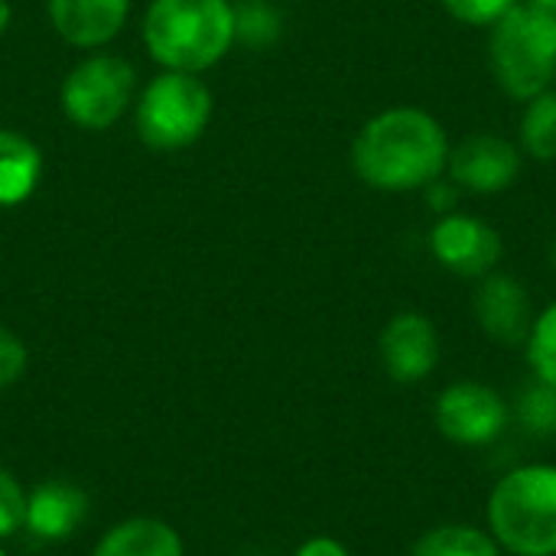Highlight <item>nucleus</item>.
<instances>
[{"instance_id": "10", "label": "nucleus", "mask_w": 556, "mask_h": 556, "mask_svg": "<svg viewBox=\"0 0 556 556\" xmlns=\"http://www.w3.org/2000/svg\"><path fill=\"white\" fill-rule=\"evenodd\" d=\"M472 309H476L482 332L492 342L511 345V349L528 342L534 319H538V309H534L528 287L518 277L502 274V270H492L489 277L479 280L476 296H472Z\"/></svg>"}, {"instance_id": "25", "label": "nucleus", "mask_w": 556, "mask_h": 556, "mask_svg": "<svg viewBox=\"0 0 556 556\" xmlns=\"http://www.w3.org/2000/svg\"><path fill=\"white\" fill-rule=\"evenodd\" d=\"M293 556H352L336 538H309Z\"/></svg>"}, {"instance_id": "21", "label": "nucleus", "mask_w": 556, "mask_h": 556, "mask_svg": "<svg viewBox=\"0 0 556 556\" xmlns=\"http://www.w3.org/2000/svg\"><path fill=\"white\" fill-rule=\"evenodd\" d=\"M20 528H26V492L13 472L0 466V541L13 538Z\"/></svg>"}, {"instance_id": "27", "label": "nucleus", "mask_w": 556, "mask_h": 556, "mask_svg": "<svg viewBox=\"0 0 556 556\" xmlns=\"http://www.w3.org/2000/svg\"><path fill=\"white\" fill-rule=\"evenodd\" d=\"M525 3H531V7H538V10H544V13L556 16V0H525Z\"/></svg>"}, {"instance_id": "22", "label": "nucleus", "mask_w": 556, "mask_h": 556, "mask_svg": "<svg viewBox=\"0 0 556 556\" xmlns=\"http://www.w3.org/2000/svg\"><path fill=\"white\" fill-rule=\"evenodd\" d=\"M440 3L446 7V13L453 20H459L466 26H492L521 0H440Z\"/></svg>"}, {"instance_id": "20", "label": "nucleus", "mask_w": 556, "mask_h": 556, "mask_svg": "<svg viewBox=\"0 0 556 556\" xmlns=\"http://www.w3.org/2000/svg\"><path fill=\"white\" fill-rule=\"evenodd\" d=\"M280 33V16L267 0H241L235 7V39L248 46H267Z\"/></svg>"}, {"instance_id": "4", "label": "nucleus", "mask_w": 556, "mask_h": 556, "mask_svg": "<svg viewBox=\"0 0 556 556\" xmlns=\"http://www.w3.org/2000/svg\"><path fill=\"white\" fill-rule=\"evenodd\" d=\"M489 68L495 85L515 98L531 101L556 81V16L518 3L489 26Z\"/></svg>"}, {"instance_id": "12", "label": "nucleus", "mask_w": 556, "mask_h": 556, "mask_svg": "<svg viewBox=\"0 0 556 556\" xmlns=\"http://www.w3.org/2000/svg\"><path fill=\"white\" fill-rule=\"evenodd\" d=\"M52 29L75 49L111 42L127 23L130 0H46Z\"/></svg>"}, {"instance_id": "15", "label": "nucleus", "mask_w": 556, "mask_h": 556, "mask_svg": "<svg viewBox=\"0 0 556 556\" xmlns=\"http://www.w3.org/2000/svg\"><path fill=\"white\" fill-rule=\"evenodd\" d=\"M42 176V153L39 147L16 134L0 130V208L26 202Z\"/></svg>"}, {"instance_id": "1", "label": "nucleus", "mask_w": 556, "mask_h": 556, "mask_svg": "<svg viewBox=\"0 0 556 556\" xmlns=\"http://www.w3.org/2000/svg\"><path fill=\"white\" fill-rule=\"evenodd\" d=\"M450 134L424 108H384L362 124L352 140V169L375 192H424L446 176Z\"/></svg>"}, {"instance_id": "3", "label": "nucleus", "mask_w": 556, "mask_h": 556, "mask_svg": "<svg viewBox=\"0 0 556 556\" xmlns=\"http://www.w3.org/2000/svg\"><path fill=\"white\" fill-rule=\"evenodd\" d=\"M489 534L515 556H556V466H518L495 482Z\"/></svg>"}, {"instance_id": "11", "label": "nucleus", "mask_w": 556, "mask_h": 556, "mask_svg": "<svg viewBox=\"0 0 556 556\" xmlns=\"http://www.w3.org/2000/svg\"><path fill=\"white\" fill-rule=\"evenodd\" d=\"M384 371L397 384H420L440 365V336L424 313H397L378 339Z\"/></svg>"}, {"instance_id": "26", "label": "nucleus", "mask_w": 556, "mask_h": 556, "mask_svg": "<svg viewBox=\"0 0 556 556\" xmlns=\"http://www.w3.org/2000/svg\"><path fill=\"white\" fill-rule=\"evenodd\" d=\"M10 20H13V10H10V0H0V36L7 33V26H10Z\"/></svg>"}, {"instance_id": "5", "label": "nucleus", "mask_w": 556, "mask_h": 556, "mask_svg": "<svg viewBox=\"0 0 556 556\" xmlns=\"http://www.w3.org/2000/svg\"><path fill=\"white\" fill-rule=\"evenodd\" d=\"M134 121L137 137L150 150H182L205 134L212 91L192 72H163L143 88Z\"/></svg>"}, {"instance_id": "13", "label": "nucleus", "mask_w": 556, "mask_h": 556, "mask_svg": "<svg viewBox=\"0 0 556 556\" xmlns=\"http://www.w3.org/2000/svg\"><path fill=\"white\" fill-rule=\"evenodd\" d=\"M88 518V495L62 479L39 482L26 495V528L39 541H68Z\"/></svg>"}, {"instance_id": "2", "label": "nucleus", "mask_w": 556, "mask_h": 556, "mask_svg": "<svg viewBox=\"0 0 556 556\" xmlns=\"http://www.w3.org/2000/svg\"><path fill=\"white\" fill-rule=\"evenodd\" d=\"M143 46L166 72H205L235 46L231 0H153L143 13Z\"/></svg>"}, {"instance_id": "28", "label": "nucleus", "mask_w": 556, "mask_h": 556, "mask_svg": "<svg viewBox=\"0 0 556 556\" xmlns=\"http://www.w3.org/2000/svg\"><path fill=\"white\" fill-rule=\"evenodd\" d=\"M551 264H554V270H556V241H554V248H551Z\"/></svg>"}, {"instance_id": "7", "label": "nucleus", "mask_w": 556, "mask_h": 556, "mask_svg": "<svg viewBox=\"0 0 556 556\" xmlns=\"http://www.w3.org/2000/svg\"><path fill=\"white\" fill-rule=\"evenodd\" d=\"M430 254L433 261L466 280H482L492 270H498L505 257V241L495 225H489L479 215L469 212H450L440 215L430 228Z\"/></svg>"}, {"instance_id": "19", "label": "nucleus", "mask_w": 556, "mask_h": 556, "mask_svg": "<svg viewBox=\"0 0 556 556\" xmlns=\"http://www.w3.org/2000/svg\"><path fill=\"white\" fill-rule=\"evenodd\" d=\"M525 349H528V362H531L534 378L556 388V303L538 313Z\"/></svg>"}, {"instance_id": "8", "label": "nucleus", "mask_w": 556, "mask_h": 556, "mask_svg": "<svg viewBox=\"0 0 556 556\" xmlns=\"http://www.w3.org/2000/svg\"><path fill=\"white\" fill-rule=\"evenodd\" d=\"M505 397L482 381H456L437 397V430L459 446H489L508 427Z\"/></svg>"}, {"instance_id": "18", "label": "nucleus", "mask_w": 556, "mask_h": 556, "mask_svg": "<svg viewBox=\"0 0 556 556\" xmlns=\"http://www.w3.org/2000/svg\"><path fill=\"white\" fill-rule=\"evenodd\" d=\"M518 420L534 437H556V388L534 378L518 397Z\"/></svg>"}, {"instance_id": "17", "label": "nucleus", "mask_w": 556, "mask_h": 556, "mask_svg": "<svg viewBox=\"0 0 556 556\" xmlns=\"http://www.w3.org/2000/svg\"><path fill=\"white\" fill-rule=\"evenodd\" d=\"M410 556H502L495 538L472 525H440L417 538Z\"/></svg>"}, {"instance_id": "9", "label": "nucleus", "mask_w": 556, "mask_h": 556, "mask_svg": "<svg viewBox=\"0 0 556 556\" xmlns=\"http://www.w3.org/2000/svg\"><path fill=\"white\" fill-rule=\"evenodd\" d=\"M525 153L518 143L498 134H469L450 147L446 176L472 195H498L521 176Z\"/></svg>"}, {"instance_id": "6", "label": "nucleus", "mask_w": 556, "mask_h": 556, "mask_svg": "<svg viewBox=\"0 0 556 556\" xmlns=\"http://www.w3.org/2000/svg\"><path fill=\"white\" fill-rule=\"evenodd\" d=\"M137 72L121 55H88L62 81V111L81 130L114 127L134 98Z\"/></svg>"}, {"instance_id": "16", "label": "nucleus", "mask_w": 556, "mask_h": 556, "mask_svg": "<svg viewBox=\"0 0 556 556\" xmlns=\"http://www.w3.org/2000/svg\"><path fill=\"white\" fill-rule=\"evenodd\" d=\"M518 147L538 163H556V91L547 88L525 101L518 124Z\"/></svg>"}, {"instance_id": "29", "label": "nucleus", "mask_w": 556, "mask_h": 556, "mask_svg": "<svg viewBox=\"0 0 556 556\" xmlns=\"http://www.w3.org/2000/svg\"><path fill=\"white\" fill-rule=\"evenodd\" d=\"M0 556H7V554H3V551H0Z\"/></svg>"}, {"instance_id": "24", "label": "nucleus", "mask_w": 556, "mask_h": 556, "mask_svg": "<svg viewBox=\"0 0 556 556\" xmlns=\"http://www.w3.org/2000/svg\"><path fill=\"white\" fill-rule=\"evenodd\" d=\"M424 195H427V205L437 212V218L440 215H450V212H456V205H459V195H463V189L450 179V176H440L437 182H430L427 189H424Z\"/></svg>"}, {"instance_id": "14", "label": "nucleus", "mask_w": 556, "mask_h": 556, "mask_svg": "<svg viewBox=\"0 0 556 556\" xmlns=\"http://www.w3.org/2000/svg\"><path fill=\"white\" fill-rule=\"evenodd\" d=\"M91 556H182V541L166 521L130 518L114 525Z\"/></svg>"}, {"instance_id": "23", "label": "nucleus", "mask_w": 556, "mask_h": 556, "mask_svg": "<svg viewBox=\"0 0 556 556\" xmlns=\"http://www.w3.org/2000/svg\"><path fill=\"white\" fill-rule=\"evenodd\" d=\"M26 365H29L26 345H23L7 326H0V388L16 384V381L23 378Z\"/></svg>"}]
</instances>
